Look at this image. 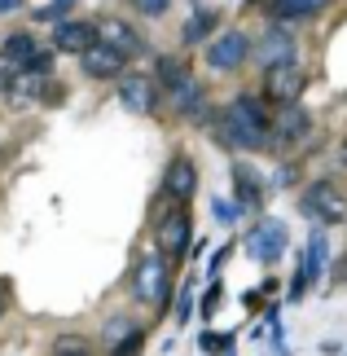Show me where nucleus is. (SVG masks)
I'll return each mask as SVG.
<instances>
[{"mask_svg":"<svg viewBox=\"0 0 347 356\" xmlns=\"http://www.w3.org/2000/svg\"><path fill=\"white\" fill-rule=\"evenodd\" d=\"M211 132L225 149H268L273 119L259 97H233L225 111L211 119Z\"/></svg>","mask_w":347,"mask_h":356,"instance_id":"1","label":"nucleus"},{"mask_svg":"<svg viewBox=\"0 0 347 356\" xmlns=\"http://www.w3.org/2000/svg\"><path fill=\"white\" fill-rule=\"evenodd\" d=\"M128 295L136 299L141 308H168L172 299V259L159 251V246H141L132 264V282H128Z\"/></svg>","mask_w":347,"mask_h":356,"instance_id":"2","label":"nucleus"},{"mask_svg":"<svg viewBox=\"0 0 347 356\" xmlns=\"http://www.w3.org/2000/svg\"><path fill=\"white\" fill-rule=\"evenodd\" d=\"M53 53H58V49H40V53H35V62L26 66V71L9 75V84L0 88V92H5V106H9V111H31V106H40V102L49 97Z\"/></svg>","mask_w":347,"mask_h":356,"instance_id":"3","label":"nucleus"},{"mask_svg":"<svg viewBox=\"0 0 347 356\" xmlns=\"http://www.w3.org/2000/svg\"><path fill=\"white\" fill-rule=\"evenodd\" d=\"M189 234H193V216H189V202H172L168 216H154V246L168 259H185V246H189Z\"/></svg>","mask_w":347,"mask_h":356,"instance_id":"4","label":"nucleus"},{"mask_svg":"<svg viewBox=\"0 0 347 356\" xmlns=\"http://www.w3.org/2000/svg\"><path fill=\"white\" fill-rule=\"evenodd\" d=\"M308 132H312V115L303 111V102L295 106H277V115H273V132H268V149H295L299 141H308Z\"/></svg>","mask_w":347,"mask_h":356,"instance_id":"5","label":"nucleus"},{"mask_svg":"<svg viewBox=\"0 0 347 356\" xmlns=\"http://www.w3.org/2000/svg\"><path fill=\"white\" fill-rule=\"evenodd\" d=\"M246 58H255V40L246 31H220L207 44V66L211 71H238V66H246Z\"/></svg>","mask_w":347,"mask_h":356,"instance_id":"6","label":"nucleus"},{"mask_svg":"<svg viewBox=\"0 0 347 356\" xmlns=\"http://www.w3.org/2000/svg\"><path fill=\"white\" fill-rule=\"evenodd\" d=\"M35 53H40V40H35L31 31H13V35H5V44H0V88L9 84V75L26 71V66L35 62Z\"/></svg>","mask_w":347,"mask_h":356,"instance_id":"7","label":"nucleus"},{"mask_svg":"<svg viewBox=\"0 0 347 356\" xmlns=\"http://www.w3.org/2000/svg\"><path fill=\"white\" fill-rule=\"evenodd\" d=\"M308 71L303 66H282V71H268V84H264V92H268L273 106H295L303 92H308Z\"/></svg>","mask_w":347,"mask_h":356,"instance_id":"8","label":"nucleus"},{"mask_svg":"<svg viewBox=\"0 0 347 356\" xmlns=\"http://www.w3.org/2000/svg\"><path fill=\"white\" fill-rule=\"evenodd\" d=\"M79 71H84L88 79H123V71H128V53L110 49L106 40H97L84 58H79Z\"/></svg>","mask_w":347,"mask_h":356,"instance_id":"9","label":"nucleus"},{"mask_svg":"<svg viewBox=\"0 0 347 356\" xmlns=\"http://www.w3.org/2000/svg\"><path fill=\"white\" fill-rule=\"evenodd\" d=\"M303 211H308V216L316 211L321 225H339V220H347V198L330 181H316L308 194H303Z\"/></svg>","mask_w":347,"mask_h":356,"instance_id":"10","label":"nucleus"},{"mask_svg":"<svg viewBox=\"0 0 347 356\" xmlns=\"http://www.w3.org/2000/svg\"><path fill=\"white\" fill-rule=\"evenodd\" d=\"M246 251H251L255 259H264V264L282 259V251H286V225L282 220H259V225H251V234H246Z\"/></svg>","mask_w":347,"mask_h":356,"instance_id":"11","label":"nucleus"},{"mask_svg":"<svg viewBox=\"0 0 347 356\" xmlns=\"http://www.w3.org/2000/svg\"><path fill=\"white\" fill-rule=\"evenodd\" d=\"M119 102L132 115H154L159 111V88L150 75H123L119 79Z\"/></svg>","mask_w":347,"mask_h":356,"instance_id":"12","label":"nucleus"},{"mask_svg":"<svg viewBox=\"0 0 347 356\" xmlns=\"http://www.w3.org/2000/svg\"><path fill=\"white\" fill-rule=\"evenodd\" d=\"M97 22H84V18H66L58 22V31H53V49L58 53H75V58H84V53L97 44Z\"/></svg>","mask_w":347,"mask_h":356,"instance_id":"13","label":"nucleus"},{"mask_svg":"<svg viewBox=\"0 0 347 356\" xmlns=\"http://www.w3.org/2000/svg\"><path fill=\"white\" fill-rule=\"evenodd\" d=\"M97 35L106 40L110 49H119V53H128V58H136V53H145V40H141V31L128 22V18H97Z\"/></svg>","mask_w":347,"mask_h":356,"instance_id":"14","label":"nucleus"},{"mask_svg":"<svg viewBox=\"0 0 347 356\" xmlns=\"http://www.w3.org/2000/svg\"><path fill=\"white\" fill-rule=\"evenodd\" d=\"M255 62L264 66V71H282V66H295V40H290L286 31H268V35H259V44H255Z\"/></svg>","mask_w":347,"mask_h":356,"instance_id":"15","label":"nucleus"},{"mask_svg":"<svg viewBox=\"0 0 347 356\" xmlns=\"http://www.w3.org/2000/svg\"><path fill=\"white\" fill-rule=\"evenodd\" d=\"M193 189H198V168H193L185 154H176L168 163V176H163V194H168L172 202H189Z\"/></svg>","mask_w":347,"mask_h":356,"instance_id":"16","label":"nucleus"},{"mask_svg":"<svg viewBox=\"0 0 347 356\" xmlns=\"http://www.w3.org/2000/svg\"><path fill=\"white\" fill-rule=\"evenodd\" d=\"M216 31H220V13H216L211 5H198V9L185 18V26H180V44H185V49H193V44H211Z\"/></svg>","mask_w":347,"mask_h":356,"instance_id":"17","label":"nucleus"},{"mask_svg":"<svg viewBox=\"0 0 347 356\" xmlns=\"http://www.w3.org/2000/svg\"><path fill=\"white\" fill-rule=\"evenodd\" d=\"M325 259H330L325 229H312V234H308V246H303V264H299V273H303V282H308V286H321V277H325Z\"/></svg>","mask_w":347,"mask_h":356,"instance_id":"18","label":"nucleus"},{"mask_svg":"<svg viewBox=\"0 0 347 356\" xmlns=\"http://www.w3.org/2000/svg\"><path fill=\"white\" fill-rule=\"evenodd\" d=\"M233 189H238V202H242V211H259V198H264V189H259V176L251 168H233Z\"/></svg>","mask_w":347,"mask_h":356,"instance_id":"19","label":"nucleus"},{"mask_svg":"<svg viewBox=\"0 0 347 356\" xmlns=\"http://www.w3.org/2000/svg\"><path fill=\"white\" fill-rule=\"evenodd\" d=\"M172 106H176V115H185V119H202V111H207V92L193 84H180L176 92H172Z\"/></svg>","mask_w":347,"mask_h":356,"instance_id":"20","label":"nucleus"},{"mask_svg":"<svg viewBox=\"0 0 347 356\" xmlns=\"http://www.w3.org/2000/svg\"><path fill=\"white\" fill-rule=\"evenodd\" d=\"M330 0H273V18H286V22H299V18H312L321 13Z\"/></svg>","mask_w":347,"mask_h":356,"instance_id":"21","label":"nucleus"},{"mask_svg":"<svg viewBox=\"0 0 347 356\" xmlns=\"http://www.w3.org/2000/svg\"><path fill=\"white\" fill-rule=\"evenodd\" d=\"M159 84L176 92L180 84H189V71H185V62H176V58H159Z\"/></svg>","mask_w":347,"mask_h":356,"instance_id":"22","label":"nucleus"},{"mask_svg":"<svg viewBox=\"0 0 347 356\" xmlns=\"http://www.w3.org/2000/svg\"><path fill=\"white\" fill-rule=\"evenodd\" d=\"M53 356H92V343L84 334H62L58 343H53Z\"/></svg>","mask_w":347,"mask_h":356,"instance_id":"23","label":"nucleus"},{"mask_svg":"<svg viewBox=\"0 0 347 356\" xmlns=\"http://www.w3.org/2000/svg\"><path fill=\"white\" fill-rule=\"evenodd\" d=\"M141 348H145V330H141V325H132V330L110 348V356H141Z\"/></svg>","mask_w":347,"mask_h":356,"instance_id":"24","label":"nucleus"},{"mask_svg":"<svg viewBox=\"0 0 347 356\" xmlns=\"http://www.w3.org/2000/svg\"><path fill=\"white\" fill-rule=\"evenodd\" d=\"M75 0H53V5H45L35 13V22H66V13H71Z\"/></svg>","mask_w":347,"mask_h":356,"instance_id":"25","label":"nucleus"},{"mask_svg":"<svg viewBox=\"0 0 347 356\" xmlns=\"http://www.w3.org/2000/svg\"><path fill=\"white\" fill-rule=\"evenodd\" d=\"M229 343H233L229 334H211V330L198 339V348H202V352H229Z\"/></svg>","mask_w":347,"mask_h":356,"instance_id":"26","label":"nucleus"},{"mask_svg":"<svg viewBox=\"0 0 347 356\" xmlns=\"http://www.w3.org/2000/svg\"><path fill=\"white\" fill-rule=\"evenodd\" d=\"M132 5L141 9L145 18H163V13H168V5H172V0H132Z\"/></svg>","mask_w":347,"mask_h":356,"instance_id":"27","label":"nucleus"},{"mask_svg":"<svg viewBox=\"0 0 347 356\" xmlns=\"http://www.w3.org/2000/svg\"><path fill=\"white\" fill-rule=\"evenodd\" d=\"M189 312H193V291L185 286V295H180V308H176V325H185V321H189Z\"/></svg>","mask_w":347,"mask_h":356,"instance_id":"28","label":"nucleus"},{"mask_svg":"<svg viewBox=\"0 0 347 356\" xmlns=\"http://www.w3.org/2000/svg\"><path fill=\"white\" fill-rule=\"evenodd\" d=\"M216 304H220V286L211 282V291L202 295V317H211V312H216Z\"/></svg>","mask_w":347,"mask_h":356,"instance_id":"29","label":"nucleus"},{"mask_svg":"<svg viewBox=\"0 0 347 356\" xmlns=\"http://www.w3.org/2000/svg\"><path fill=\"white\" fill-rule=\"evenodd\" d=\"M216 220L220 225H233V207H229V202H216Z\"/></svg>","mask_w":347,"mask_h":356,"instance_id":"30","label":"nucleus"},{"mask_svg":"<svg viewBox=\"0 0 347 356\" xmlns=\"http://www.w3.org/2000/svg\"><path fill=\"white\" fill-rule=\"evenodd\" d=\"M22 5H26V0H0V18H9V13L22 9Z\"/></svg>","mask_w":347,"mask_h":356,"instance_id":"31","label":"nucleus"},{"mask_svg":"<svg viewBox=\"0 0 347 356\" xmlns=\"http://www.w3.org/2000/svg\"><path fill=\"white\" fill-rule=\"evenodd\" d=\"M5 312H9V282L0 277V317H5Z\"/></svg>","mask_w":347,"mask_h":356,"instance_id":"32","label":"nucleus"},{"mask_svg":"<svg viewBox=\"0 0 347 356\" xmlns=\"http://www.w3.org/2000/svg\"><path fill=\"white\" fill-rule=\"evenodd\" d=\"M339 159H343V168H347V141H343V149H339Z\"/></svg>","mask_w":347,"mask_h":356,"instance_id":"33","label":"nucleus"},{"mask_svg":"<svg viewBox=\"0 0 347 356\" xmlns=\"http://www.w3.org/2000/svg\"><path fill=\"white\" fill-rule=\"evenodd\" d=\"M246 5H255V0H246Z\"/></svg>","mask_w":347,"mask_h":356,"instance_id":"34","label":"nucleus"}]
</instances>
